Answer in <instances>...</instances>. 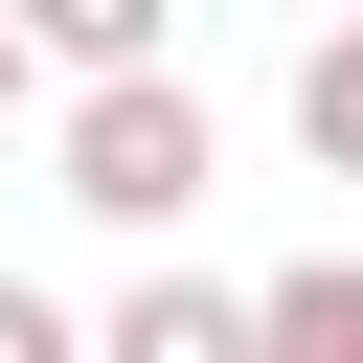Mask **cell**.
<instances>
[{"mask_svg":"<svg viewBox=\"0 0 363 363\" xmlns=\"http://www.w3.org/2000/svg\"><path fill=\"white\" fill-rule=\"evenodd\" d=\"M45 182H68L91 227H204L227 136H204V91H182V68H113V91H68V113H45Z\"/></svg>","mask_w":363,"mask_h":363,"instance_id":"6da1fadb","label":"cell"},{"mask_svg":"<svg viewBox=\"0 0 363 363\" xmlns=\"http://www.w3.org/2000/svg\"><path fill=\"white\" fill-rule=\"evenodd\" d=\"M91 363H272V318H250L227 272H136V295L91 318Z\"/></svg>","mask_w":363,"mask_h":363,"instance_id":"7a4b0ae2","label":"cell"},{"mask_svg":"<svg viewBox=\"0 0 363 363\" xmlns=\"http://www.w3.org/2000/svg\"><path fill=\"white\" fill-rule=\"evenodd\" d=\"M0 23H23L68 91H113V68H159V45H182V0H0Z\"/></svg>","mask_w":363,"mask_h":363,"instance_id":"3957f363","label":"cell"},{"mask_svg":"<svg viewBox=\"0 0 363 363\" xmlns=\"http://www.w3.org/2000/svg\"><path fill=\"white\" fill-rule=\"evenodd\" d=\"M250 318H272V363H363V250H318V272H250Z\"/></svg>","mask_w":363,"mask_h":363,"instance_id":"277c9868","label":"cell"},{"mask_svg":"<svg viewBox=\"0 0 363 363\" xmlns=\"http://www.w3.org/2000/svg\"><path fill=\"white\" fill-rule=\"evenodd\" d=\"M295 159H318V182H363V23H318V45H295Z\"/></svg>","mask_w":363,"mask_h":363,"instance_id":"5b68a950","label":"cell"},{"mask_svg":"<svg viewBox=\"0 0 363 363\" xmlns=\"http://www.w3.org/2000/svg\"><path fill=\"white\" fill-rule=\"evenodd\" d=\"M0 363H91V318H68L45 272H0Z\"/></svg>","mask_w":363,"mask_h":363,"instance_id":"8992f818","label":"cell"},{"mask_svg":"<svg viewBox=\"0 0 363 363\" xmlns=\"http://www.w3.org/2000/svg\"><path fill=\"white\" fill-rule=\"evenodd\" d=\"M23 68H45V45H23V23H0V113H23Z\"/></svg>","mask_w":363,"mask_h":363,"instance_id":"52a82bcc","label":"cell"},{"mask_svg":"<svg viewBox=\"0 0 363 363\" xmlns=\"http://www.w3.org/2000/svg\"><path fill=\"white\" fill-rule=\"evenodd\" d=\"M340 23H363V0H340Z\"/></svg>","mask_w":363,"mask_h":363,"instance_id":"ba28073f","label":"cell"}]
</instances>
